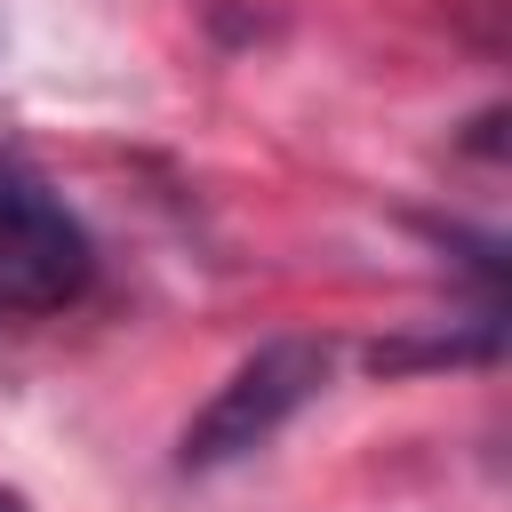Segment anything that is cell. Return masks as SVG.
I'll return each mask as SVG.
<instances>
[{
  "label": "cell",
  "instance_id": "obj_1",
  "mask_svg": "<svg viewBox=\"0 0 512 512\" xmlns=\"http://www.w3.org/2000/svg\"><path fill=\"white\" fill-rule=\"evenodd\" d=\"M320 384H328V344H320V336H272V344H256V352L208 392V408L184 424L176 464H184V472L240 464V456L264 448V440H272Z\"/></svg>",
  "mask_w": 512,
  "mask_h": 512
},
{
  "label": "cell",
  "instance_id": "obj_2",
  "mask_svg": "<svg viewBox=\"0 0 512 512\" xmlns=\"http://www.w3.org/2000/svg\"><path fill=\"white\" fill-rule=\"evenodd\" d=\"M88 272H96V248H88L80 216L48 192L40 168L0 152V304L8 312H56L88 288Z\"/></svg>",
  "mask_w": 512,
  "mask_h": 512
},
{
  "label": "cell",
  "instance_id": "obj_3",
  "mask_svg": "<svg viewBox=\"0 0 512 512\" xmlns=\"http://www.w3.org/2000/svg\"><path fill=\"white\" fill-rule=\"evenodd\" d=\"M0 512H24V504H16V496H8V488H0Z\"/></svg>",
  "mask_w": 512,
  "mask_h": 512
}]
</instances>
